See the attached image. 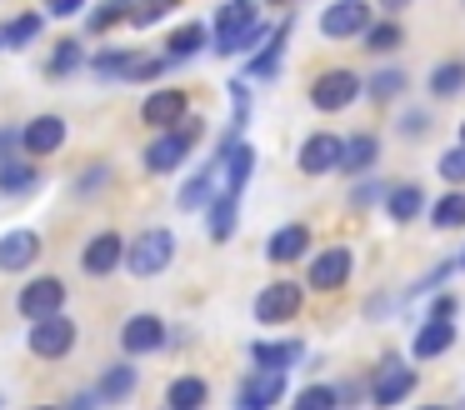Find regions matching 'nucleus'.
Segmentation results:
<instances>
[{"label": "nucleus", "instance_id": "26", "mask_svg": "<svg viewBox=\"0 0 465 410\" xmlns=\"http://www.w3.org/2000/svg\"><path fill=\"white\" fill-rule=\"evenodd\" d=\"M425 85H430V95H435V100H455V95H465V60H460V55L435 60L430 75H425Z\"/></svg>", "mask_w": 465, "mask_h": 410}, {"label": "nucleus", "instance_id": "11", "mask_svg": "<svg viewBox=\"0 0 465 410\" xmlns=\"http://www.w3.org/2000/svg\"><path fill=\"white\" fill-rule=\"evenodd\" d=\"M295 165H301L305 175H335V170H341V135H335V130H311V135L301 140Z\"/></svg>", "mask_w": 465, "mask_h": 410}, {"label": "nucleus", "instance_id": "53", "mask_svg": "<svg viewBox=\"0 0 465 410\" xmlns=\"http://www.w3.org/2000/svg\"><path fill=\"white\" fill-rule=\"evenodd\" d=\"M0 45H5V40H0Z\"/></svg>", "mask_w": 465, "mask_h": 410}, {"label": "nucleus", "instance_id": "34", "mask_svg": "<svg viewBox=\"0 0 465 410\" xmlns=\"http://www.w3.org/2000/svg\"><path fill=\"white\" fill-rule=\"evenodd\" d=\"M81 65H85V50H81V40H55L51 60H45V75H51V80H65V75H75Z\"/></svg>", "mask_w": 465, "mask_h": 410}, {"label": "nucleus", "instance_id": "32", "mask_svg": "<svg viewBox=\"0 0 465 410\" xmlns=\"http://www.w3.org/2000/svg\"><path fill=\"white\" fill-rule=\"evenodd\" d=\"M205 400H211V385H205L201 375H175L171 385H165V405L171 410H201Z\"/></svg>", "mask_w": 465, "mask_h": 410}, {"label": "nucleus", "instance_id": "20", "mask_svg": "<svg viewBox=\"0 0 465 410\" xmlns=\"http://www.w3.org/2000/svg\"><path fill=\"white\" fill-rule=\"evenodd\" d=\"M425 190L415 185V180H401V185H385V195H381V210L395 220V225H411L415 215H425Z\"/></svg>", "mask_w": 465, "mask_h": 410}, {"label": "nucleus", "instance_id": "42", "mask_svg": "<svg viewBox=\"0 0 465 410\" xmlns=\"http://www.w3.org/2000/svg\"><path fill=\"white\" fill-rule=\"evenodd\" d=\"M335 405H341L335 385H305L301 395H295V410H335Z\"/></svg>", "mask_w": 465, "mask_h": 410}, {"label": "nucleus", "instance_id": "39", "mask_svg": "<svg viewBox=\"0 0 465 410\" xmlns=\"http://www.w3.org/2000/svg\"><path fill=\"white\" fill-rule=\"evenodd\" d=\"M175 5H181V0H135V5L125 10V20H131L135 30H145V25H155L165 10H175Z\"/></svg>", "mask_w": 465, "mask_h": 410}, {"label": "nucleus", "instance_id": "13", "mask_svg": "<svg viewBox=\"0 0 465 410\" xmlns=\"http://www.w3.org/2000/svg\"><path fill=\"white\" fill-rule=\"evenodd\" d=\"M21 315L25 320H41V315H55V310H65V285L55 275H41V280H31V285L21 290Z\"/></svg>", "mask_w": 465, "mask_h": 410}, {"label": "nucleus", "instance_id": "30", "mask_svg": "<svg viewBox=\"0 0 465 410\" xmlns=\"http://www.w3.org/2000/svg\"><path fill=\"white\" fill-rule=\"evenodd\" d=\"M405 90H411V75H405L401 65H381L371 80H365V95H371L375 105H395Z\"/></svg>", "mask_w": 465, "mask_h": 410}, {"label": "nucleus", "instance_id": "19", "mask_svg": "<svg viewBox=\"0 0 465 410\" xmlns=\"http://www.w3.org/2000/svg\"><path fill=\"white\" fill-rule=\"evenodd\" d=\"M41 260V235L35 230H5L0 235V270L15 275V270H31Z\"/></svg>", "mask_w": 465, "mask_h": 410}, {"label": "nucleus", "instance_id": "47", "mask_svg": "<svg viewBox=\"0 0 465 410\" xmlns=\"http://www.w3.org/2000/svg\"><path fill=\"white\" fill-rule=\"evenodd\" d=\"M335 395H341V405L345 400H365V380H345V385H335Z\"/></svg>", "mask_w": 465, "mask_h": 410}, {"label": "nucleus", "instance_id": "27", "mask_svg": "<svg viewBox=\"0 0 465 410\" xmlns=\"http://www.w3.org/2000/svg\"><path fill=\"white\" fill-rule=\"evenodd\" d=\"M425 220L435 230H465V185H450L445 195H435V205H425Z\"/></svg>", "mask_w": 465, "mask_h": 410}, {"label": "nucleus", "instance_id": "1", "mask_svg": "<svg viewBox=\"0 0 465 410\" xmlns=\"http://www.w3.org/2000/svg\"><path fill=\"white\" fill-rule=\"evenodd\" d=\"M271 35V25L261 20L255 0H225L215 10V55H245Z\"/></svg>", "mask_w": 465, "mask_h": 410}, {"label": "nucleus", "instance_id": "8", "mask_svg": "<svg viewBox=\"0 0 465 410\" xmlns=\"http://www.w3.org/2000/svg\"><path fill=\"white\" fill-rule=\"evenodd\" d=\"M31 355H41V360H61V355H71V345H75V320L65 315V310H55V315H41V320H31Z\"/></svg>", "mask_w": 465, "mask_h": 410}, {"label": "nucleus", "instance_id": "22", "mask_svg": "<svg viewBox=\"0 0 465 410\" xmlns=\"http://www.w3.org/2000/svg\"><path fill=\"white\" fill-rule=\"evenodd\" d=\"M375 160H381L375 130H355L341 140V175H365V170H375Z\"/></svg>", "mask_w": 465, "mask_h": 410}, {"label": "nucleus", "instance_id": "35", "mask_svg": "<svg viewBox=\"0 0 465 410\" xmlns=\"http://www.w3.org/2000/svg\"><path fill=\"white\" fill-rule=\"evenodd\" d=\"M215 175H221V165L211 160V165H205L201 175L185 180V190H181V210H205V200L215 195Z\"/></svg>", "mask_w": 465, "mask_h": 410}, {"label": "nucleus", "instance_id": "40", "mask_svg": "<svg viewBox=\"0 0 465 410\" xmlns=\"http://www.w3.org/2000/svg\"><path fill=\"white\" fill-rule=\"evenodd\" d=\"M135 60V50H101V55L91 60V70L101 80H115V75H125V65Z\"/></svg>", "mask_w": 465, "mask_h": 410}, {"label": "nucleus", "instance_id": "29", "mask_svg": "<svg viewBox=\"0 0 465 410\" xmlns=\"http://www.w3.org/2000/svg\"><path fill=\"white\" fill-rule=\"evenodd\" d=\"M205 40H211V30L201 25V20H185V25H175L171 30V40H165V60H191V55H201L205 50Z\"/></svg>", "mask_w": 465, "mask_h": 410}, {"label": "nucleus", "instance_id": "49", "mask_svg": "<svg viewBox=\"0 0 465 410\" xmlns=\"http://www.w3.org/2000/svg\"><path fill=\"white\" fill-rule=\"evenodd\" d=\"M11 145H21V130L5 125V130H0V160H5V150H11Z\"/></svg>", "mask_w": 465, "mask_h": 410}, {"label": "nucleus", "instance_id": "9", "mask_svg": "<svg viewBox=\"0 0 465 410\" xmlns=\"http://www.w3.org/2000/svg\"><path fill=\"white\" fill-rule=\"evenodd\" d=\"M305 305V290L295 285V280H271V285L255 295V320L261 325H285V320H295Z\"/></svg>", "mask_w": 465, "mask_h": 410}, {"label": "nucleus", "instance_id": "7", "mask_svg": "<svg viewBox=\"0 0 465 410\" xmlns=\"http://www.w3.org/2000/svg\"><path fill=\"white\" fill-rule=\"evenodd\" d=\"M375 20L371 0H331L321 10V35L325 40H361V30Z\"/></svg>", "mask_w": 465, "mask_h": 410}, {"label": "nucleus", "instance_id": "18", "mask_svg": "<svg viewBox=\"0 0 465 410\" xmlns=\"http://www.w3.org/2000/svg\"><path fill=\"white\" fill-rule=\"evenodd\" d=\"M305 250H311V225H305V220H291V225H281L265 240V260H271V265H295Z\"/></svg>", "mask_w": 465, "mask_h": 410}, {"label": "nucleus", "instance_id": "46", "mask_svg": "<svg viewBox=\"0 0 465 410\" xmlns=\"http://www.w3.org/2000/svg\"><path fill=\"white\" fill-rule=\"evenodd\" d=\"M45 10H51L55 20H65V15H81L85 0H45Z\"/></svg>", "mask_w": 465, "mask_h": 410}, {"label": "nucleus", "instance_id": "51", "mask_svg": "<svg viewBox=\"0 0 465 410\" xmlns=\"http://www.w3.org/2000/svg\"><path fill=\"white\" fill-rule=\"evenodd\" d=\"M455 265H460V270H465V245H460V260H455Z\"/></svg>", "mask_w": 465, "mask_h": 410}, {"label": "nucleus", "instance_id": "10", "mask_svg": "<svg viewBox=\"0 0 465 410\" xmlns=\"http://www.w3.org/2000/svg\"><path fill=\"white\" fill-rule=\"evenodd\" d=\"M281 400H285V370H265V365H255L241 380V390H235V405L241 410H271Z\"/></svg>", "mask_w": 465, "mask_h": 410}, {"label": "nucleus", "instance_id": "31", "mask_svg": "<svg viewBox=\"0 0 465 410\" xmlns=\"http://www.w3.org/2000/svg\"><path fill=\"white\" fill-rule=\"evenodd\" d=\"M235 210H241V195H211L205 200V230H211V240H231L235 235Z\"/></svg>", "mask_w": 465, "mask_h": 410}, {"label": "nucleus", "instance_id": "12", "mask_svg": "<svg viewBox=\"0 0 465 410\" xmlns=\"http://www.w3.org/2000/svg\"><path fill=\"white\" fill-rule=\"evenodd\" d=\"M455 335H460V330H455V320L425 315L420 330H415V340H411V360H440V355H450Z\"/></svg>", "mask_w": 465, "mask_h": 410}, {"label": "nucleus", "instance_id": "48", "mask_svg": "<svg viewBox=\"0 0 465 410\" xmlns=\"http://www.w3.org/2000/svg\"><path fill=\"white\" fill-rule=\"evenodd\" d=\"M411 5H415V0H375V10H381V15H405Z\"/></svg>", "mask_w": 465, "mask_h": 410}, {"label": "nucleus", "instance_id": "14", "mask_svg": "<svg viewBox=\"0 0 465 410\" xmlns=\"http://www.w3.org/2000/svg\"><path fill=\"white\" fill-rule=\"evenodd\" d=\"M285 40H291V20H281V25H275L271 35H265L261 45H255V55L245 60V75H251V80H275V75H281Z\"/></svg>", "mask_w": 465, "mask_h": 410}, {"label": "nucleus", "instance_id": "21", "mask_svg": "<svg viewBox=\"0 0 465 410\" xmlns=\"http://www.w3.org/2000/svg\"><path fill=\"white\" fill-rule=\"evenodd\" d=\"M65 145V120L61 115H35L31 125H21V150L25 155H55Z\"/></svg>", "mask_w": 465, "mask_h": 410}, {"label": "nucleus", "instance_id": "28", "mask_svg": "<svg viewBox=\"0 0 465 410\" xmlns=\"http://www.w3.org/2000/svg\"><path fill=\"white\" fill-rule=\"evenodd\" d=\"M35 185H41L35 160H15V155L0 160V195H31Z\"/></svg>", "mask_w": 465, "mask_h": 410}, {"label": "nucleus", "instance_id": "6", "mask_svg": "<svg viewBox=\"0 0 465 410\" xmlns=\"http://www.w3.org/2000/svg\"><path fill=\"white\" fill-rule=\"evenodd\" d=\"M351 270H355V250L351 245H325V250H315V255H311L305 285L321 290V295H335V290H345Z\"/></svg>", "mask_w": 465, "mask_h": 410}, {"label": "nucleus", "instance_id": "52", "mask_svg": "<svg viewBox=\"0 0 465 410\" xmlns=\"http://www.w3.org/2000/svg\"><path fill=\"white\" fill-rule=\"evenodd\" d=\"M460 145H465V120H460Z\"/></svg>", "mask_w": 465, "mask_h": 410}, {"label": "nucleus", "instance_id": "36", "mask_svg": "<svg viewBox=\"0 0 465 410\" xmlns=\"http://www.w3.org/2000/svg\"><path fill=\"white\" fill-rule=\"evenodd\" d=\"M35 35H41V15H15V20H5V25H0V40H5L11 50L31 45Z\"/></svg>", "mask_w": 465, "mask_h": 410}, {"label": "nucleus", "instance_id": "50", "mask_svg": "<svg viewBox=\"0 0 465 410\" xmlns=\"http://www.w3.org/2000/svg\"><path fill=\"white\" fill-rule=\"evenodd\" d=\"M265 5H295V0H265Z\"/></svg>", "mask_w": 465, "mask_h": 410}, {"label": "nucleus", "instance_id": "3", "mask_svg": "<svg viewBox=\"0 0 465 410\" xmlns=\"http://www.w3.org/2000/svg\"><path fill=\"white\" fill-rule=\"evenodd\" d=\"M415 385H420V370L411 365L405 355H381V365L371 370V380H365V400L381 410L401 405V400L415 395Z\"/></svg>", "mask_w": 465, "mask_h": 410}, {"label": "nucleus", "instance_id": "37", "mask_svg": "<svg viewBox=\"0 0 465 410\" xmlns=\"http://www.w3.org/2000/svg\"><path fill=\"white\" fill-rule=\"evenodd\" d=\"M435 175L445 180V185H465V145L455 140L450 150H440V160H435Z\"/></svg>", "mask_w": 465, "mask_h": 410}, {"label": "nucleus", "instance_id": "33", "mask_svg": "<svg viewBox=\"0 0 465 410\" xmlns=\"http://www.w3.org/2000/svg\"><path fill=\"white\" fill-rule=\"evenodd\" d=\"M135 385H141L135 365H111L101 375V385H95V400H125V395H135Z\"/></svg>", "mask_w": 465, "mask_h": 410}, {"label": "nucleus", "instance_id": "43", "mask_svg": "<svg viewBox=\"0 0 465 410\" xmlns=\"http://www.w3.org/2000/svg\"><path fill=\"white\" fill-rule=\"evenodd\" d=\"M430 110H401V120H395V130H401V140H425L430 135Z\"/></svg>", "mask_w": 465, "mask_h": 410}, {"label": "nucleus", "instance_id": "4", "mask_svg": "<svg viewBox=\"0 0 465 410\" xmlns=\"http://www.w3.org/2000/svg\"><path fill=\"white\" fill-rule=\"evenodd\" d=\"M365 95V75H355L351 65H331L311 80V105L321 115H335V110H351L355 100Z\"/></svg>", "mask_w": 465, "mask_h": 410}, {"label": "nucleus", "instance_id": "24", "mask_svg": "<svg viewBox=\"0 0 465 410\" xmlns=\"http://www.w3.org/2000/svg\"><path fill=\"white\" fill-rule=\"evenodd\" d=\"M181 115H185V90H155V95H145V105H141V120L151 130L175 125Z\"/></svg>", "mask_w": 465, "mask_h": 410}, {"label": "nucleus", "instance_id": "41", "mask_svg": "<svg viewBox=\"0 0 465 410\" xmlns=\"http://www.w3.org/2000/svg\"><path fill=\"white\" fill-rule=\"evenodd\" d=\"M385 195V180H375V170H365V175H355V190H351V210H365L375 205V200Z\"/></svg>", "mask_w": 465, "mask_h": 410}, {"label": "nucleus", "instance_id": "45", "mask_svg": "<svg viewBox=\"0 0 465 410\" xmlns=\"http://www.w3.org/2000/svg\"><path fill=\"white\" fill-rule=\"evenodd\" d=\"M455 310H460V300H455L450 290H440V295L430 300V315H445V320H455Z\"/></svg>", "mask_w": 465, "mask_h": 410}, {"label": "nucleus", "instance_id": "5", "mask_svg": "<svg viewBox=\"0 0 465 410\" xmlns=\"http://www.w3.org/2000/svg\"><path fill=\"white\" fill-rule=\"evenodd\" d=\"M175 260V235L165 225H151V230H141V235L125 245V255H121V265L131 270V275H161L165 265Z\"/></svg>", "mask_w": 465, "mask_h": 410}, {"label": "nucleus", "instance_id": "23", "mask_svg": "<svg viewBox=\"0 0 465 410\" xmlns=\"http://www.w3.org/2000/svg\"><path fill=\"white\" fill-rule=\"evenodd\" d=\"M361 45L371 50L375 60H391L395 50L405 45V25H401V15H381V20H371V25L361 30Z\"/></svg>", "mask_w": 465, "mask_h": 410}, {"label": "nucleus", "instance_id": "25", "mask_svg": "<svg viewBox=\"0 0 465 410\" xmlns=\"http://www.w3.org/2000/svg\"><path fill=\"white\" fill-rule=\"evenodd\" d=\"M305 345L301 340H255L251 345V365H265V370H291L301 365Z\"/></svg>", "mask_w": 465, "mask_h": 410}, {"label": "nucleus", "instance_id": "38", "mask_svg": "<svg viewBox=\"0 0 465 410\" xmlns=\"http://www.w3.org/2000/svg\"><path fill=\"white\" fill-rule=\"evenodd\" d=\"M125 10H131V0H105V5H95V10H91L85 30H91V35H101V30L121 25V20H125Z\"/></svg>", "mask_w": 465, "mask_h": 410}, {"label": "nucleus", "instance_id": "17", "mask_svg": "<svg viewBox=\"0 0 465 410\" xmlns=\"http://www.w3.org/2000/svg\"><path fill=\"white\" fill-rule=\"evenodd\" d=\"M165 345V320L161 315H131L121 325V350L125 355H151Z\"/></svg>", "mask_w": 465, "mask_h": 410}, {"label": "nucleus", "instance_id": "15", "mask_svg": "<svg viewBox=\"0 0 465 410\" xmlns=\"http://www.w3.org/2000/svg\"><path fill=\"white\" fill-rule=\"evenodd\" d=\"M215 165H221V175H225V190H231V195H241V190L251 185V175H255V145L231 140L225 150H215Z\"/></svg>", "mask_w": 465, "mask_h": 410}, {"label": "nucleus", "instance_id": "44", "mask_svg": "<svg viewBox=\"0 0 465 410\" xmlns=\"http://www.w3.org/2000/svg\"><path fill=\"white\" fill-rule=\"evenodd\" d=\"M105 185H111V165H105V160H101V165H85V175L75 180L81 195H95V190H105Z\"/></svg>", "mask_w": 465, "mask_h": 410}, {"label": "nucleus", "instance_id": "2", "mask_svg": "<svg viewBox=\"0 0 465 410\" xmlns=\"http://www.w3.org/2000/svg\"><path fill=\"white\" fill-rule=\"evenodd\" d=\"M201 130H205V125H201L195 115H181L175 125H165L161 135L145 145V170H151V175H175V170L185 165V155L195 150Z\"/></svg>", "mask_w": 465, "mask_h": 410}, {"label": "nucleus", "instance_id": "16", "mask_svg": "<svg viewBox=\"0 0 465 410\" xmlns=\"http://www.w3.org/2000/svg\"><path fill=\"white\" fill-rule=\"evenodd\" d=\"M121 255H125V240L115 235V230H101V235L85 240V250H81V270L101 280V275H111V270L121 265Z\"/></svg>", "mask_w": 465, "mask_h": 410}]
</instances>
